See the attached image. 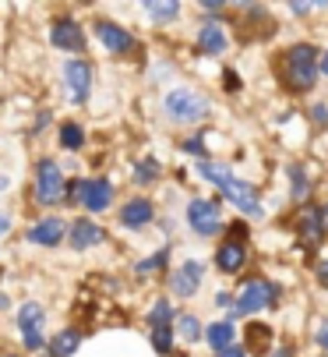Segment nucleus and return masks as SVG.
I'll list each match as a JSON object with an SVG mask.
<instances>
[{"label":"nucleus","instance_id":"16","mask_svg":"<svg viewBox=\"0 0 328 357\" xmlns=\"http://www.w3.org/2000/svg\"><path fill=\"white\" fill-rule=\"evenodd\" d=\"M152 202L148 198H131L127 206L120 209V223L127 227V230H141V227H148L152 223Z\"/></svg>","mask_w":328,"mask_h":357},{"label":"nucleus","instance_id":"31","mask_svg":"<svg viewBox=\"0 0 328 357\" xmlns=\"http://www.w3.org/2000/svg\"><path fill=\"white\" fill-rule=\"evenodd\" d=\"M81 188H85V181H71V184H68L71 195H64V198H68V202H81Z\"/></svg>","mask_w":328,"mask_h":357},{"label":"nucleus","instance_id":"29","mask_svg":"<svg viewBox=\"0 0 328 357\" xmlns=\"http://www.w3.org/2000/svg\"><path fill=\"white\" fill-rule=\"evenodd\" d=\"M162 266H166V251H155L152 259L138 262V273H155V269H162Z\"/></svg>","mask_w":328,"mask_h":357},{"label":"nucleus","instance_id":"8","mask_svg":"<svg viewBox=\"0 0 328 357\" xmlns=\"http://www.w3.org/2000/svg\"><path fill=\"white\" fill-rule=\"evenodd\" d=\"M64 85H68V96L75 103H85V96L92 89V64L85 61H68L64 64Z\"/></svg>","mask_w":328,"mask_h":357},{"label":"nucleus","instance_id":"21","mask_svg":"<svg viewBox=\"0 0 328 357\" xmlns=\"http://www.w3.org/2000/svg\"><path fill=\"white\" fill-rule=\"evenodd\" d=\"M198 174H201V181H208V184H215V188H223V184L233 177V170H230V167L212 163V160H201V163H198Z\"/></svg>","mask_w":328,"mask_h":357},{"label":"nucleus","instance_id":"32","mask_svg":"<svg viewBox=\"0 0 328 357\" xmlns=\"http://www.w3.org/2000/svg\"><path fill=\"white\" fill-rule=\"evenodd\" d=\"M219 357H247L244 347H226V350H219Z\"/></svg>","mask_w":328,"mask_h":357},{"label":"nucleus","instance_id":"26","mask_svg":"<svg viewBox=\"0 0 328 357\" xmlns=\"http://www.w3.org/2000/svg\"><path fill=\"white\" fill-rule=\"evenodd\" d=\"M152 347H155L159 354H170V350H173V329H170V326L152 329Z\"/></svg>","mask_w":328,"mask_h":357},{"label":"nucleus","instance_id":"14","mask_svg":"<svg viewBox=\"0 0 328 357\" xmlns=\"http://www.w3.org/2000/svg\"><path fill=\"white\" fill-rule=\"evenodd\" d=\"M95 36L102 39V46L109 50V54H127V50L134 46V39H131L120 25H114V22H99V25H95Z\"/></svg>","mask_w":328,"mask_h":357},{"label":"nucleus","instance_id":"33","mask_svg":"<svg viewBox=\"0 0 328 357\" xmlns=\"http://www.w3.org/2000/svg\"><path fill=\"white\" fill-rule=\"evenodd\" d=\"M318 343L328 350V322H321V326H318Z\"/></svg>","mask_w":328,"mask_h":357},{"label":"nucleus","instance_id":"20","mask_svg":"<svg viewBox=\"0 0 328 357\" xmlns=\"http://www.w3.org/2000/svg\"><path fill=\"white\" fill-rule=\"evenodd\" d=\"M78 343H81V333H78V329H64V333L53 336L49 354H53V357H71V354L78 350Z\"/></svg>","mask_w":328,"mask_h":357},{"label":"nucleus","instance_id":"27","mask_svg":"<svg viewBox=\"0 0 328 357\" xmlns=\"http://www.w3.org/2000/svg\"><path fill=\"white\" fill-rule=\"evenodd\" d=\"M145 11L155 18V22H173L180 15V4H145Z\"/></svg>","mask_w":328,"mask_h":357},{"label":"nucleus","instance_id":"24","mask_svg":"<svg viewBox=\"0 0 328 357\" xmlns=\"http://www.w3.org/2000/svg\"><path fill=\"white\" fill-rule=\"evenodd\" d=\"M170 319H173V308H170L166 301H155V304H152V312H148V326H152V329L170 326Z\"/></svg>","mask_w":328,"mask_h":357},{"label":"nucleus","instance_id":"9","mask_svg":"<svg viewBox=\"0 0 328 357\" xmlns=\"http://www.w3.org/2000/svg\"><path fill=\"white\" fill-rule=\"evenodd\" d=\"M42 322H46V312L39 304H25L18 312V326H22V336H25V347L29 350H39L46 340H42Z\"/></svg>","mask_w":328,"mask_h":357},{"label":"nucleus","instance_id":"19","mask_svg":"<svg viewBox=\"0 0 328 357\" xmlns=\"http://www.w3.org/2000/svg\"><path fill=\"white\" fill-rule=\"evenodd\" d=\"M201 336L208 340V347H215V350H226V347H233L237 329H233V322H212Z\"/></svg>","mask_w":328,"mask_h":357},{"label":"nucleus","instance_id":"25","mask_svg":"<svg viewBox=\"0 0 328 357\" xmlns=\"http://www.w3.org/2000/svg\"><path fill=\"white\" fill-rule=\"evenodd\" d=\"M61 145H64V149H81V145H85V131H81L78 124H64V128H61Z\"/></svg>","mask_w":328,"mask_h":357},{"label":"nucleus","instance_id":"10","mask_svg":"<svg viewBox=\"0 0 328 357\" xmlns=\"http://www.w3.org/2000/svg\"><path fill=\"white\" fill-rule=\"evenodd\" d=\"M49 39L57 50H68V54H81L85 50V36H81V25L71 22V18H61V22H53L49 29Z\"/></svg>","mask_w":328,"mask_h":357},{"label":"nucleus","instance_id":"22","mask_svg":"<svg viewBox=\"0 0 328 357\" xmlns=\"http://www.w3.org/2000/svg\"><path fill=\"white\" fill-rule=\"evenodd\" d=\"M201 333H205V329H201V322H198L194 315H180V319H177V336H180L184 343H198Z\"/></svg>","mask_w":328,"mask_h":357},{"label":"nucleus","instance_id":"11","mask_svg":"<svg viewBox=\"0 0 328 357\" xmlns=\"http://www.w3.org/2000/svg\"><path fill=\"white\" fill-rule=\"evenodd\" d=\"M201 280H205V266H201V262H184V266L173 273L170 287H173L177 297H191V294H198Z\"/></svg>","mask_w":328,"mask_h":357},{"label":"nucleus","instance_id":"37","mask_svg":"<svg viewBox=\"0 0 328 357\" xmlns=\"http://www.w3.org/2000/svg\"><path fill=\"white\" fill-rule=\"evenodd\" d=\"M8 230H11V223H8V216H4V213H0V237H4Z\"/></svg>","mask_w":328,"mask_h":357},{"label":"nucleus","instance_id":"18","mask_svg":"<svg viewBox=\"0 0 328 357\" xmlns=\"http://www.w3.org/2000/svg\"><path fill=\"white\" fill-rule=\"evenodd\" d=\"M198 46H201V54H208V57L223 54V50H226V32H223V25H219V22H205L201 32H198Z\"/></svg>","mask_w":328,"mask_h":357},{"label":"nucleus","instance_id":"40","mask_svg":"<svg viewBox=\"0 0 328 357\" xmlns=\"http://www.w3.org/2000/svg\"><path fill=\"white\" fill-rule=\"evenodd\" d=\"M321 220H328V209H325V213H321Z\"/></svg>","mask_w":328,"mask_h":357},{"label":"nucleus","instance_id":"36","mask_svg":"<svg viewBox=\"0 0 328 357\" xmlns=\"http://www.w3.org/2000/svg\"><path fill=\"white\" fill-rule=\"evenodd\" d=\"M201 11H208V15H219V11H223V4H201Z\"/></svg>","mask_w":328,"mask_h":357},{"label":"nucleus","instance_id":"2","mask_svg":"<svg viewBox=\"0 0 328 357\" xmlns=\"http://www.w3.org/2000/svg\"><path fill=\"white\" fill-rule=\"evenodd\" d=\"M166 114L170 121L177 124H194V121H205L208 117V99L191 92V89H173L166 96Z\"/></svg>","mask_w":328,"mask_h":357},{"label":"nucleus","instance_id":"17","mask_svg":"<svg viewBox=\"0 0 328 357\" xmlns=\"http://www.w3.org/2000/svg\"><path fill=\"white\" fill-rule=\"evenodd\" d=\"M68 237H71V248H75V251H85V248L99 244L106 234H102V227H99V223H92V220H75Z\"/></svg>","mask_w":328,"mask_h":357},{"label":"nucleus","instance_id":"39","mask_svg":"<svg viewBox=\"0 0 328 357\" xmlns=\"http://www.w3.org/2000/svg\"><path fill=\"white\" fill-rule=\"evenodd\" d=\"M321 71L328 75V50H325V54H321Z\"/></svg>","mask_w":328,"mask_h":357},{"label":"nucleus","instance_id":"13","mask_svg":"<svg viewBox=\"0 0 328 357\" xmlns=\"http://www.w3.org/2000/svg\"><path fill=\"white\" fill-rule=\"evenodd\" d=\"M247 262V248H244V234L237 241H226L223 248L215 251V266L223 269V273H240Z\"/></svg>","mask_w":328,"mask_h":357},{"label":"nucleus","instance_id":"34","mask_svg":"<svg viewBox=\"0 0 328 357\" xmlns=\"http://www.w3.org/2000/svg\"><path fill=\"white\" fill-rule=\"evenodd\" d=\"M226 89H240V78L233 71H226Z\"/></svg>","mask_w":328,"mask_h":357},{"label":"nucleus","instance_id":"23","mask_svg":"<svg viewBox=\"0 0 328 357\" xmlns=\"http://www.w3.org/2000/svg\"><path fill=\"white\" fill-rule=\"evenodd\" d=\"M268 343H272V329L268 326H247V347L254 350V354H265L268 350Z\"/></svg>","mask_w":328,"mask_h":357},{"label":"nucleus","instance_id":"5","mask_svg":"<svg viewBox=\"0 0 328 357\" xmlns=\"http://www.w3.org/2000/svg\"><path fill=\"white\" fill-rule=\"evenodd\" d=\"M187 223H191V230L201 234V237H215L219 230H223L219 206H215V202H205V198H198V202H191V206H187Z\"/></svg>","mask_w":328,"mask_h":357},{"label":"nucleus","instance_id":"35","mask_svg":"<svg viewBox=\"0 0 328 357\" xmlns=\"http://www.w3.org/2000/svg\"><path fill=\"white\" fill-rule=\"evenodd\" d=\"M318 280L328 287V262H321V266H318Z\"/></svg>","mask_w":328,"mask_h":357},{"label":"nucleus","instance_id":"28","mask_svg":"<svg viewBox=\"0 0 328 357\" xmlns=\"http://www.w3.org/2000/svg\"><path fill=\"white\" fill-rule=\"evenodd\" d=\"M159 177V163L155 160H141L138 167H134V181L138 184H148V181H155Z\"/></svg>","mask_w":328,"mask_h":357},{"label":"nucleus","instance_id":"30","mask_svg":"<svg viewBox=\"0 0 328 357\" xmlns=\"http://www.w3.org/2000/svg\"><path fill=\"white\" fill-rule=\"evenodd\" d=\"M290 177H293V184H297V195L304 198V195H307V181H304V170H300V167H290Z\"/></svg>","mask_w":328,"mask_h":357},{"label":"nucleus","instance_id":"4","mask_svg":"<svg viewBox=\"0 0 328 357\" xmlns=\"http://www.w3.org/2000/svg\"><path fill=\"white\" fill-rule=\"evenodd\" d=\"M276 283H268V280H251L247 287H244V294L237 297V308H233V315H254V312H265V308H272L276 304Z\"/></svg>","mask_w":328,"mask_h":357},{"label":"nucleus","instance_id":"7","mask_svg":"<svg viewBox=\"0 0 328 357\" xmlns=\"http://www.w3.org/2000/svg\"><path fill=\"white\" fill-rule=\"evenodd\" d=\"M297 237H300V248L314 251L321 241H325V220H321V209L307 206L300 216H297Z\"/></svg>","mask_w":328,"mask_h":357},{"label":"nucleus","instance_id":"3","mask_svg":"<svg viewBox=\"0 0 328 357\" xmlns=\"http://www.w3.org/2000/svg\"><path fill=\"white\" fill-rule=\"evenodd\" d=\"M64 198V174L53 160H39L36 167V202L39 206H57Z\"/></svg>","mask_w":328,"mask_h":357},{"label":"nucleus","instance_id":"6","mask_svg":"<svg viewBox=\"0 0 328 357\" xmlns=\"http://www.w3.org/2000/svg\"><path fill=\"white\" fill-rule=\"evenodd\" d=\"M223 195L233 202V206L240 209V213H247V216H261V198H258V191H254V184H247V181H237V177H230L226 184H223Z\"/></svg>","mask_w":328,"mask_h":357},{"label":"nucleus","instance_id":"12","mask_svg":"<svg viewBox=\"0 0 328 357\" xmlns=\"http://www.w3.org/2000/svg\"><path fill=\"white\" fill-rule=\"evenodd\" d=\"M109 202H114V184L109 181H85V188H81V206L88 209V213H102V209H109Z\"/></svg>","mask_w":328,"mask_h":357},{"label":"nucleus","instance_id":"38","mask_svg":"<svg viewBox=\"0 0 328 357\" xmlns=\"http://www.w3.org/2000/svg\"><path fill=\"white\" fill-rule=\"evenodd\" d=\"M272 357H293V350H290V347H279V350L272 354Z\"/></svg>","mask_w":328,"mask_h":357},{"label":"nucleus","instance_id":"1","mask_svg":"<svg viewBox=\"0 0 328 357\" xmlns=\"http://www.w3.org/2000/svg\"><path fill=\"white\" fill-rule=\"evenodd\" d=\"M279 78L290 92H307L318 82V50L307 43L290 46L279 61Z\"/></svg>","mask_w":328,"mask_h":357},{"label":"nucleus","instance_id":"15","mask_svg":"<svg viewBox=\"0 0 328 357\" xmlns=\"http://www.w3.org/2000/svg\"><path fill=\"white\" fill-rule=\"evenodd\" d=\"M29 241H32V244H42V248L61 244V241H64V220H57V216L39 220V223L29 230Z\"/></svg>","mask_w":328,"mask_h":357}]
</instances>
